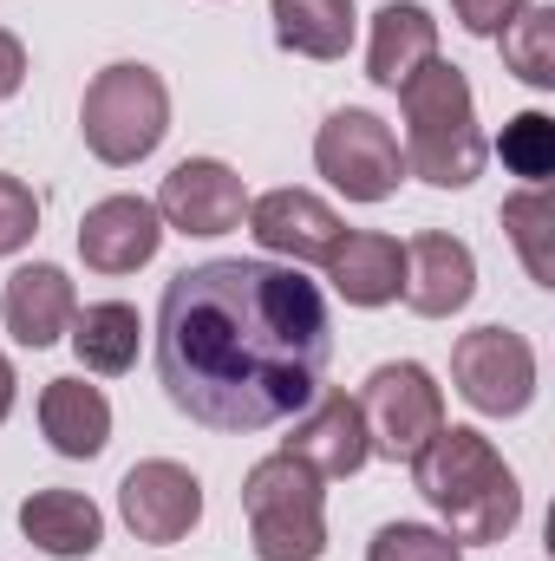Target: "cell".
<instances>
[{
	"label": "cell",
	"mask_w": 555,
	"mask_h": 561,
	"mask_svg": "<svg viewBox=\"0 0 555 561\" xmlns=\"http://www.w3.org/2000/svg\"><path fill=\"white\" fill-rule=\"evenodd\" d=\"M66 340H72V353H79V366H86V373L118 379V373H132V366H138L144 320H138V307H132V300H92V307H79V313H72Z\"/></svg>",
	"instance_id": "20"
},
{
	"label": "cell",
	"mask_w": 555,
	"mask_h": 561,
	"mask_svg": "<svg viewBox=\"0 0 555 561\" xmlns=\"http://www.w3.org/2000/svg\"><path fill=\"white\" fill-rule=\"evenodd\" d=\"M72 313H79L72 275L53 268V262H26V268H13L7 287H0V320H7V333H13L20 346H33V353L53 346V340H66Z\"/></svg>",
	"instance_id": "15"
},
{
	"label": "cell",
	"mask_w": 555,
	"mask_h": 561,
	"mask_svg": "<svg viewBox=\"0 0 555 561\" xmlns=\"http://www.w3.org/2000/svg\"><path fill=\"white\" fill-rule=\"evenodd\" d=\"M157 249H163V216L144 196H105L79 222V255L99 275H138Z\"/></svg>",
	"instance_id": "14"
},
{
	"label": "cell",
	"mask_w": 555,
	"mask_h": 561,
	"mask_svg": "<svg viewBox=\"0 0 555 561\" xmlns=\"http://www.w3.org/2000/svg\"><path fill=\"white\" fill-rule=\"evenodd\" d=\"M281 450L287 457H301L314 477H327V483H340V477H353V470H366V457H373V444H366V419H360V399H347V392H314V405L307 412H294V431L281 437Z\"/></svg>",
	"instance_id": "11"
},
{
	"label": "cell",
	"mask_w": 555,
	"mask_h": 561,
	"mask_svg": "<svg viewBox=\"0 0 555 561\" xmlns=\"http://www.w3.org/2000/svg\"><path fill=\"white\" fill-rule=\"evenodd\" d=\"M20 85H26V46L0 26V99H13Z\"/></svg>",
	"instance_id": "28"
},
{
	"label": "cell",
	"mask_w": 555,
	"mask_h": 561,
	"mask_svg": "<svg viewBox=\"0 0 555 561\" xmlns=\"http://www.w3.org/2000/svg\"><path fill=\"white\" fill-rule=\"evenodd\" d=\"M269 20H275V39L287 53L333 66V59H347L360 13H353V0H275Z\"/></svg>",
	"instance_id": "21"
},
{
	"label": "cell",
	"mask_w": 555,
	"mask_h": 561,
	"mask_svg": "<svg viewBox=\"0 0 555 561\" xmlns=\"http://www.w3.org/2000/svg\"><path fill=\"white\" fill-rule=\"evenodd\" d=\"M503 163H510L517 176H530V183L550 176L555 170V118L550 112H523V118L503 125Z\"/></svg>",
	"instance_id": "24"
},
{
	"label": "cell",
	"mask_w": 555,
	"mask_h": 561,
	"mask_svg": "<svg viewBox=\"0 0 555 561\" xmlns=\"http://www.w3.org/2000/svg\"><path fill=\"white\" fill-rule=\"evenodd\" d=\"M249 236L287 268H307V262H327L347 229L314 190H269V196H249Z\"/></svg>",
	"instance_id": "12"
},
{
	"label": "cell",
	"mask_w": 555,
	"mask_h": 561,
	"mask_svg": "<svg viewBox=\"0 0 555 561\" xmlns=\"http://www.w3.org/2000/svg\"><path fill=\"white\" fill-rule=\"evenodd\" d=\"M13 392H20V379H13V366H7V353H0V424L13 412Z\"/></svg>",
	"instance_id": "29"
},
{
	"label": "cell",
	"mask_w": 555,
	"mask_h": 561,
	"mask_svg": "<svg viewBox=\"0 0 555 561\" xmlns=\"http://www.w3.org/2000/svg\"><path fill=\"white\" fill-rule=\"evenodd\" d=\"M424 59H438V20L418 0H393L373 13V46H366V79L399 92Z\"/></svg>",
	"instance_id": "18"
},
{
	"label": "cell",
	"mask_w": 555,
	"mask_h": 561,
	"mask_svg": "<svg viewBox=\"0 0 555 561\" xmlns=\"http://www.w3.org/2000/svg\"><path fill=\"white\" fill-rule=\"evenodd\" d=\"M412 490L444 516L451 542H503L523 523V490L503 450L471 424H438L412 457Z\"/></svg>",
	"instance_id": "2"
},
{
	"label": "cell",
	"mask_w": 555,
	"mask_h": 561,
	"mask_svg": "<svg viewBox=\"0 0 555 561\" xmlns=\"http://www.w3.org/2000/svg\"><path fill=\"white\" fill-rule=\"evenodd\" d=\"M39 431L59 457H99L112 444V399L86 379H46L39 392Z\"/></svg>",
	"instance_id": "19"
},
{
	"label": "cell",
	"mask_w": 555,
	"mask_h": 561,
	"mask_svg": "<svg viewBox=\"0 0 555 561\" xmlns=\"http://www.w3.org/2000/svg\"><path fill=\"white\" fill-rule=\"evenodd\" d=\"M457 399L484 419H523L536 399V346L510 327H471L451 346Z\"/></svg>",
	"instance_id": "7"
},
{
	"label": "cell",
	"mask_w": 555,
	"mask_h": 561,
	"mask_svg": "<svg viewBox=\"0 0 555 561\" xmlns=\"http://www.w3.org/2000/svg\"><path fill=\"white\" fill-rule=\"evenodd\" d=\"M79 131H86V150L112 170H132L144 163L163 131H170V85L138 66V59H118L105 66L92 85H86V105H79Z\"/></svg>",
	"instance_id": "5"
},
{
	"label": "cell",
	"mask_w": 555,
	"mask_h": 561,
	"mask_svg": "<svg viewBox=\"0 0 555 561\" xmlns=\"http://www.w3.org/2000/svg\"><path fill=\"white\" fill-rule=\"evenodd\" d=\"M314 163H320V176H327L347 203H386V196L406 183V150L393 138V125L373 118V112H360V105L333 112V118L314 131Z\"/></svg>",
	"instance_id": "6"
},
{
	"label": "cell",
	"mask_w": 555,
	"mask_h": 561,
	"mask_svg": "<svg viewBox=\"0 0 555 561\" xmlns=\"http://www.w3.org/2000/svg\"><path fill=\"white\" fill-rule=\"evenodd\" d=\"M366 561H464V542H451L444 529H424V523H386L366 542Z\"/></svg>",
	"instance_id": "25"
},
{
	"label": "cell",
	"mask_w": 555,
	"mask_h": 561,
	"mask_svg": "<svg viewBox=\"0 0 555 561\" xmlns=\"http://www.w3.org/2000/svg\"><path fill=\"white\" fill-rule=\"evenodd\" d=\"M523 7H530V0H451L457 26H464V33H477V39H497Z\"/></svg>",
	"instance_id": "27"
},
{
	"label": "cell",
	"mask_w": 555,
	"mask_h": 561,
	"mask_svg": "<svg viewBox=\"0 0 555 561\" xmlns=\"http://www.w3.org/2000/svg\"><path fill=\"white\" fill-rule=\"evenodd\" d=\"M242 516L256 561H320L327 556V477H314L301 457H262L242 477Z\"/></svg>",
	"instance_id": "4"
},
{
	"label": "cell",
	"mask_w": 555,
	"mask_h": 561,
	"mask_svg": "<svg viewBox=\"0 0 555 561\" xmlns=\"http://www.w3.org/2000/svg\"><path fill=\"white\" fill-rule=\"evenodd\" d=\"M399 105H406V176L431 190H471L490 157L471 79L451 59H424L399 85Z\"/></svg>",
	"instance_id": "3"
},
{
	"label": "cell",
	"mask_w": 555,
	"mask_h": 561,
	"mask_svg": "<svg viewBox=\"0 0 555 561\" xmlns=\"http://www.w3.org/2000/svg\"><path fill=\"white\" fill-rule=\"evenodd\" d=\"M327 280L340 287L347 307H386L406 287V249L386 229H353L340 236V249L327 255Z\"/></svg>",
	"instance_id": "17"
},
{
	"label": "cell",
	"mask_w": 555,
	"mask_h": 561,
	"mask_svg": "<svg viewBox=\"0 0 555 561\" xmlns=\"http://www.w3.org/2000/svg\"><path fill=\"white\" fill-rule=\"evenodd\" d=\"M333 359L327 294L275 262H196L157 300V386L190 424L249 437L314 405Z\"/></svg>",
	"instance_id": "1"
},
{
	"label": "cell",
	"mask_w": 555,
	"mask_h": 561,
	"mask_svg": "<svg viewBox=\"0 0 555 561\" xmlns=\"http://www.w3.org/2000/svg\"><path fill=\"white\" fill-rule=\"evenodd\" d=\"M471 294H477L471 242H457L444 229H424V236L406 242V287H399V300L412 307L418 320H451V313L471 307Z\"/></svg>",
	"instance_id": "13"
},
{
	"label": "cell",
	"mask_w": 555,
	"mask_h": 561,
	"mask_svg": "<svg viewBox=\"0 0 555 561\" xmlns=\"http://www.w3.org/2000/svg\"><path fill=\"white\" fill-rule=\"evenodd\" d=\"M360 419H366L373 457L412 463L424 437L444 424V392L418 359H393V366H373V379L360 386Z\"/></svg>",
	"instance_id": "8"
},
{
	"label": "cell",
	"mask_w": 555,
	"mask_h": 561,
	"mask_svg": "<svg viewBox=\"0 0 555 561\" xmlns=\"http://www.w3.org/2000/svg\"><path fill=\"white\" fill-rule=\"evenodd\" d=\"M20 536L53 561H86L105 542V510L79 490H33L20 503Z\"/></svg>",
	"instance_id": "16"
},
{
	"label": "cell",
	"mask_w": 555,
	"mask_h": 561,
	"mask_svg": "<svg viewBox=\"0 0 555 561\" xmlns=\"http://www.w3.org/2000/svg\"><path fill=\"white\" fill-rule=\"evenodd\" d=\"M157 216L163 229H183V236H229L249 216V183L223 157H183L157 183Z\"/></svg>",
	"instance_id": "9"
},
{
	"label": "cell",
	"mask_w": 555,
	"mask_h": 561,
	"mask_svg": "<svg viewBox=\"0 0 555 561\" xmlns=\"http://www.w3.org/2000/svg\"><path fill=\"white\" fill-rule=\"evenodd\" d=\"M503 236L517 242L530 280H536V287H555V203H550L543 183H530V190H517V196L503 203Z\"/></svg>",
	"instance_id": "22"
},
{
	"label": "cell",
	"mask_w": 555,
	"mask_h": 561,
	"mask_svg": "<svg viewBox=\"0 0 555 561\" xmlns=\"http://www.w3.org/2000/svg\"><path fill=\"white\" fill-rule=\"evenodd\" d=\"M118 516H125V529L138 542L170 549V542H183L203 523V483L183 463H170V457H144L118 483Z\"/></svg>",
	"instance_id": "10"
},
{
	"label": "cell",
	"mask_w": 555,
	"mask_h": 561,
	"mask_svg": "<svg viewBox=\"0 0 555 561\" xmlns=\"http://www.w3.org/2000/svg\"><path fill=\"white\" fill-rule=\"evenodd\" d=\"M503 66L523 79V85H536V92H550L555 85V7H523L503 33Z\"/></svg>",
	"instance_id": "23"
},
{
	"label": "cell",
	"mask_w": 555,
	"mask_h": 561,
	"mask_svg": "<svg viewBox=\"0 0 555 561\" xmlns=\"http://www.w3.org/2000/svg\"><path fill=\"white\" fill-rule=\"evenodd\" d=\"M33 229H39V196L0 170V255H20L33 242Z\"/></svg>",
	"instance_id": "26"
}]
</instances>
